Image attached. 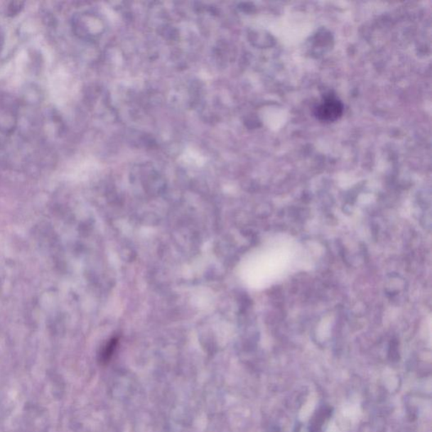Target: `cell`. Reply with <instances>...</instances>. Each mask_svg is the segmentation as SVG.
<instances>
[{
    "label": "cell",
    "instance_id": "obj_2",
    "mask_svg": "<svg viewBox=\"0 0 432 432\" xmlns=\"http://www.w3.org/2000/svg\"><path fill=\"white\" fill-rule=\"evenodd\" d=\"M117 344H118V340H112L109 343L106 345V347L103 349L102 352V360L103 362H106L110 359L112 355L114 352Z\"/></svg>",
    "mask_w": 432,
    "mask_h": 432
},
{
    "label": "cell",
    "instance_id": "obj_1",
    "mask_svg": "<svg viewBox=\"0 0 432 432\" xmlns=\"http://www.w3.org/2000/svg\"><path fill=\"white\" fill-rule=\"evenodd\" d=\"M344 112L343 103L334 96H328L314 108V115L323 123H333L339 119Z\"/></svg>",
    "mask_w": 432,
    "mask_h": 432
}]
</instances>
